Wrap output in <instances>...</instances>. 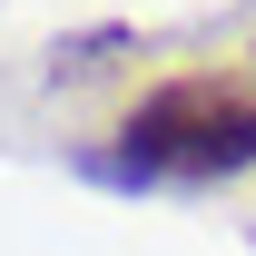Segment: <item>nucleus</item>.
Returning a JSON list of instances; mask_svg holds the SVG:
<instances>
[{
    "label": "nucleus",
    "instance_id": "1",
    "mask_svg": "<svg viewBox=\"0 0 256 256\" xmlns=\"http://www.w3.org/2000/svg\"><path fill=\"white\" fill-rule=\"evenodd\" d=\"M98 188H217L256 168V69H178L128 98L108 148L79 158Z\"/></svg>",
    "mask_w": 256,
    "mask_h": 256
}]
</instances>
